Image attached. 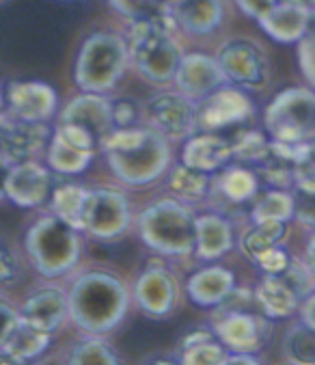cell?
I'll list each match as a JSON object with an SVG mask.
<instances>
[{
    "instance_id": "obj_5",
    "label": "cell",
    "mask_w": 315,
    "mask_h": 365,
    "mask_svg": "<svg viewBox=\"0 0 315 365\" xmlns=\"http://www.w3.org/2000/svg\"><path fill=\"white\" fill-rule=\"evenodd\" d=\"M171 31L173 29L151 20L132 22L128 58H132L136 69L149 81L162 83L173 78L182 61V50Z\"/></svg>"
},
{
    "instance_id": "obj_39",
    "label": "cell",
    "mask_w": 315,
    "mask_h": 365,
    "mask_svg": "<svg viewBox=\"0 0 315 365\" xmlns=\"http://www.w3.org/2000/svg\"><path fill=\"white\" fill-rule=\"evenodd\" d=\"M294 216L300 223L315 225V175H306L294 184Z\"/></svg>"
},
{
    "instance_id": "obj_15",
    "label": "cell",
    "mask_w": 315,
    "mask_h": 365,
    "mask_svg": "<svg viewBox=\"0 0 315 365\" xmlns=\"http://www.w3.org/2000/svg\"><path fill=\"white\" fill-rule=\"evenodd\" d=\"M180 93L190 100H203L214 93L227 81L224 71L218 61L205 54H188L182 56L175 74H173Z\"/></svg>"
},
{
    "instance_id": "obj_33",
    "label": "cell",
    "mask_w": 315,
    "mask_h": 365,
    "mask_svg": "<svg viewBox=\"0 0 315 365\" xmlns=\"http://www.w3.org/2000/svg\"><path fill=\"white\" fill-rule=\"evenodd\" d=\"M222 361H224V350L212 339L210 333H197L184 341L182 363H186V365H212V363H222Z\"/></svg>"
},
{
    "instance_id": "obj_7",
    "label": "cell",
    "mask_w": 315,
    "mask_h": 365,
    "mask_svg": "<svg viewBox=\"0 0 315 365\" xmlns=\"http://www.w3.org/2000/svg\"><path fill=\"white\" fill-rule=\"evenodd\" d=\"M247 289H235L218 305V316L214 320L216 335L231 352H244L255 354L264 348L270 324L266 320V314H257L247 307L249 301Z\"/></svg>"
},
{
    "instance_id": "obj_6",
    "label": "cell",
    "mask_w": 315,
    "mask_h": 365,
    "mask_svg": "<svg viewBox=\"0 0 315 365\" xmlns=\"http://www.w3.org/2000/svg\"><path fill=\"white\" fill-rule=\"evenodd\" d=\"M128 63V43L110 33L91 35L76 61V83L83 91L102 93L117 85Z\"/></svg>"
},
{
    "instance_id": "obj_29",
    "label": "cell",
    "mask_w": 315,
    "mask_h": 365,
    "mask_svg": "<svg viewBox=\"0 0 315 365\" xmlns=\"http://www.w3.org/2000/svg\"><path fill=\"white\" fill-rule=\"evenodd\" d=\"M287 236V223L285 221H262L255 223L253 230H249L242 236V251L253 262H257L264 253L279 247L283 238Z\"/></svg>"
},
{
    "instance_id": "obj_46",
    "label": "cell",
    "mask_w": 315,
    "mask_h": 365,
    "mask_svg": "<svg viewBox=\"0 0 315 365\" xmlns=\"http://www.w3.org/2000/svg\"><path fill=\"white\" fill-rule=\"evenodd\" d=\"M298 307H300L302 324L309 327L311 331H315V294H306Z\"/></svg>"
},
{
    "instance_id": "obj_52",
    "label": "cell",
    "mask_w": 315,
    "mask_h": 365,
    "mask_svg": "<svg viewBox=\"0 0 315 365\" xmlns=\"http://www.w3.org/2000/svg\"><path fill=\"white\" fill-rule=\"evenodd\" d=\"M296 3H302V5H306V7H309V3H311V0H296Z\"/></svg>"
},
{
    "instance_id": "obj_24",
    "label": "cell",
    "mask_w": 315,
    "mask_h": 365,
    "mask_svg": "<svg viewBox=\"0 0 315 365\" xmlns=\"http://www.w3.org/2000/svg\"><path fill=\"white\" fill-rule=\"evenodd\" d=\"M233 287H235L233 272L222 266H212L190 277L188 297L192 303L201 307H216L231 294Z\"/></svg>"
},
{
    "instance_id": "obj_48",
    "label": "cell",
    "mask_w": 315,
    "mask_h": 365,
    "mask_svg": "<svg viewBox=\"0 0 315 365\" xmlns=\"http://www.w3.org/2000/svg\"><path fill=\"white\" fill-rule=\"evenodd\" d=\"M306 175H315V136L306 140Z\"/></svg>"
},
{
    "instance_id": "obj_11",
    "label": "cell",
    "mask_w": 315,
    "mask_h": 365,
    "mask_svg": "<svg viewBox=\"0 0 315 365\" xmlns=\"http://www.w3.org/2000/svg\"><path fill=\"white\" fill-rule=\"evenodd\" d=\"M93 150L95 138L87 130L71 123H63L52 136L48 163L58 173H83L93 160Z\"/></svg>"
},
{
    "instance_id": "obj_36",
    "label": "cell",
    "mask_w": 315,
    "mask_h": 365,
    "mask_svg": "<svg viewBox=\"0 0 315 365\" xmlns=\"http://www.w3.org/2000/svg\"><path fill=\"white\" fill-rule=\"evenodd\" d=\"M283 352L291 363H315V331L309 327H296L287 333Z\"/></svg>"
},
{
    "instance_id": "obj_20",
    "label": "cell",
    "mask_w": 315,
    "mask_h": 365,
    "mask_svg": "<svg viewBox=\"0 0 315 365\" xmlns=\"http://www.w3.org/2000/svg\"><path fill=\"white\" fill-rule=\"evenodd\" d=\"M9 113L26 121H46L56 110V91L46 83H14L7 91Z\"/></svg>"
},
{
    "instance_id": "obj_42",
    "label": "cell",
    "mask_w": 315,
    "mask_h": 365,
    "mask_svg": "<svg viewBox=\"0 0 315 365\" xmlns=\"http://www.w3.org/2000/svg\"><path fill=\"white\" fill-rule=\"evenodd\" d=\"M20 324V312L14 309L7 301L0 299V346H5L14 329Z\"/></svg>"
},
{
    "instance_id": "obj_25",
    "label": "cell",
    "mask_w": 315,
    "mask_h": 365,
    "mask_svg": "<svg viewBox=\"0 0 315 365\" xmlns=\"http://www.w3.org/2000/svg\"><path fill=\"white\" fill-rule=\"evenodd\" d=\"M229 158H231V143L214 134L195 136L184 148V165L203 173L218 171L220 167H224Z\"/></svg>"
},
{
    "instance_id": "obj_10",
    "label": "cell",
    "mask_w": 315,
    "mask_h": 365,
    "mask_svg": "<svg viewBox=\"0 0 315 365\" xmlns=\"http://www.w3.org/2000/svg\"><path fill=\"white\" fill-rule=\"evenodd\" d=\"M130 225V205L121 192L89 190L83 207V230L100 240L121 236Z\"/></svg>"
},
{
    "instance_id": "obj_1",
    "label": "cell",
    "mask_w": 315,
    "mask_h": 365,
    "mask_svg": "<svg viewBox=\"0 0 315 365\" xmlns=\"http://www.w3.org/2000/svg\"><path fill=\"white\" fill-rule=\"evenodd\" d=\"M113 173L132 186L158 180L169 167V145L153 128H115L102 143Z\"/></svg>"
},
{
    "instance_id": "obj_37",
    "label": "cell",
    "mask_w": 315,
    "mask_h": 365,
    "mask_svg": "<svg viewBox=\"0 0 315 365\" xmlns=\"http://www.w3.org/2000/svg\"><path fill=\"white\" fill-rule=\"evenodd\" d=\"M69 363H73V365H115V363H119V359L102 339H87L73 348Z\"/></svg>"
},
{
    "instance_id": "obj_53",
    "label": "cell",
    "mask_w": 315,
    "mask_h": 365,
    "mask_svg": "<svg viewBox=\"0 0 315 365\" xmlns=\"http://www.w3.org/2000/svg\"><path fill=\"white\" fill-rule=\"evenodd\" d=\"M0 108H3V89H0Z\"/></svg>"
},
{
    "instance_id": "obj_35",
    "label": "cell",
    "mask_w": 315,
    "mask_h": 365,
    "mask_svg": "<svg viewBox=\"0 0 315 365\" xmlns=\"http://www.w3.org/2000/svg\"><path fill=\"white\" fill-rule=\"evenodd\" d=\"M218 190L231 203H247L257 192V178L247 169H231L220 178Z\"/></svg>"
},
{
    "instance_id": "obj_51",
    "label": "cell",
    "mask_w": 315,
    "mask_h": 365,
    "mask_svg": "<svg viewBox=\"0 0 315 365\" xmlns=\"http://www.w3.org/2000/svg\"><path fill=\"white\" fill-rule=\"evenodd\" d=\"M169 5H180V3H184V0H167Z\"/></svg>"
},
{
    "instance_id": "obj_9",
    "label": "cell",
    "mask_w": 315,
    "mask_h": 365,
    "mask_svg": "<svg viewBox=\"0 0 315 365\" xmlns=\"http://www.w3.org/2000/svg\"><path fill=\"white\" fill-rule=\"evenodd\" d=\"M311 287V272L291 259L285 270L264 277L255 292V299L268 318H289L296 314L300 301L309 294Z\"/></svg>"
},
{
    "instance_id": "obj_41",
    "label": "cell",
    "mask_w": 315,
    "mask_h": 365,
    "mask_svg": "<svg viewBox=\"0 0 315 365\" xmlns=\"http://www.w3.org/2000/svg\"><path fill=\"white\" fill-rule=\"evenodd\" d=\"M289 262H291V255H289L281 245L274 247V249H270L268 253H264V255L257 259L259 268H262L266 274H274V272L285 270V268L289 266Z\"/></svg>"
},
{
    "instance_id": "obj_21",
    "label": "cell",
    "mask_w": 315,
    "mask_h": 365,
    "mask_svg": "<svg viewBox=\"0 0 315 365\" xmlns=\"http://www.w3.org/2000/svg\"><path fill=\"white\" fill-rule=\"evenodd\" d=\"M175 299H177L175 279L165 268L145 270L136 281V301L140 309L149 316L162 318L171 314V309L175 307Z\"/></svg>"
},
{
    "instance_id": "obj_8",
    "label": "cell",
    "mask_w": 315,
    "mask_h": 365,
    "mask_svg": "<svg viewBox=\"0 0 315 365\" xmlns=\"http://www.w3.org/2000/svg\"><path fill=\"white\" fill-rule=\"evenodd\" d=\"M266 130L281 143H306L315 136V91L287 89L266 108Z\"/></svg>"
},
{
    "instance_id": "obj_30",
    "label": "cell",
    "mask_w": 315,
    "mask_h": 365,
    "mask_svg": "<svg viewBox=\"0 0 315 365\" xmlns=\"http://www.w3.org/2000/svg\"><path fill=\"white\" fill-rule=\"evenodd\" d=\"M87 192H89L87 188L76 184H65L56 188L52 195L54 216H58L61 221H65L73 230H83V207H85Z\"/></svg>"
},
{
    "instance_id": "obj_22",
    "label": "cell",
    "mask_w": 315,
    "mask_h": 365,
    "mask_svg": "<svg viewBox=\"0 0 315 365\" xmlns=\"http://www.w3.org/2000/svg\"><path fill=\"white\" fill-rule=\"evenodd\" d=\"M257 22L274 41L294 43L300 41L306 33L311 22V9L302 3H296V0H283Z\"/></svg>"
},
{
    "instance_id": "obj_19",
    "label": "cell",
    "mask_w": 315,
    "mask_h": 365,
    "mask_svg": "<svg viewBox=\"0 0 315 365\" xmlns=\"http://www.w3.org/2000/svg\"><path fill=\"white\" fill-rule=\"evenodd\" d=\"M50 195V173L46 167L22 160L11 165L7 175V199L20 207H37Z\"/></svg>"
},
{
    "instance_id": "obj_45",
    "label": "cell",
    "mask_w": 315,
    "mask_h": 365,
    "mask_svg": "<svg viewBox=\"0 0 315 365\" xmlns=\"http://www.w3.org/2000/svg\"><path fill=\"white\" fill-rule=\"evenodd\" d=\"M14 274H16V262H14V257H11V253L7 249L0 247V285L11 281Z\"/></svg>"
},
{
    "instance_id": "obj_17",
    "label": "cell",
    "mask_w": 315,
    "mask_h": 365,
    "mask_svg": "<svg viewBox=\"0 0 315 365\" xmlns=\"http://www.w3.org/2000/svg\"><path fill=\"white\" fill-rule=\"evenodd\" d=\"M218 63L227 81L240 87H262L266 81V61L262 52L249 41H231L220 50Z\"/></svg>"
},
{
    "instance_id": "obj_23",
    "label": "cell",
    "mask_w": 315,
    "mask_h": 365,
    "mask_svg": "<svg viewBox=\"0 0 315 365\" xmlns=\"http://www.w3.org/2000/svg\"><path fill=\"white\" fill-rule=\"evenodd\" d=\"M65 316H67V297L58 287L39 289L37 294L26 299V303L20 309V318L24 322L50 335L63 324Z\"/></svg>"
},
{
    "instance_id": "obj_3",
    "label": "cell",
    "mask_w": 315,
    "mask_h": 365,
    "mask_svg": "<svg viewBox=\"0 0 315 365\" xmlns=\"http://www.w3.org/2000/svg\"><path fill=\"white\" fill-rule=\"evenodd\" d=\"M140 238L162 255H188L197 242V218L177 201L162 199L140 214Z\"/></svg>"
},
{
    "instance_id": "obj_26",
    "label": "cell",
    "mask_w": 315,
    "mask_h": 365,
    "mask_svg": "<svg viewBox=\"0 0 315 365\" xmlns=\"http://www.w3.org/2000/svg\"><path fill=\"white\" fill-rule=\"evenodd\" d=\"M233 247L231 225L218 214H205L197 218L195 251L201 259H218Z\"/></svg>"
},
{
    "instance_id": "obj_2",
    "label": "cell",
    "mask_w": 315,
    "mask_h": 365,
    "mask_svg": "<svg viewBox=\"0 0 315 365\" xmlns=\"http://www.w3.org/2000/svg\"><path fill=\"white\" fill-rule=\"evenodd\" d=\"M128 292L110 272H87L78 279L67 297V314L87 333L113 331L125 316Z\"/></svg>"
},
{
    "instance_id": "obj_28",
    "label": "cell",
    "mask_w": 315,
    "mask_h": 365,
    "mask_svg": "<svg viewBox=\"0 0 315 365\" xmlns=\"http://www.w3.org/2000/svg\"><path fill=\"white\" fill-rule=\"evenodd\" d=\"M48 346H50V333L39 331L20 318V324L14 329V333L9 335V339L5 341L3 348L18 363H24V361L37 359L39 354H43L48 350Z\"/></svg>"
},
{
    "instance_id": "obj_31",
    "label": "cell",
    "mask_w": 315,
    "mask_h": 365,
    "mask_svg": "<svg viewBox=\"0 0 315 365\" xmlns=\"http://www.w3.org/2000/svg\"><path fill=\"white\" fill-rule=\"evenodd\" d=\"M110 5L132 22L151 20V22H160L169 29H173L175 24V18L169 11L167 0H110Z\"/></svg>"
},
{
    "instance_id": "obj_16",
    "label": "cell",
    "mask_w": 315,
    "mask_h": 365,
    "mask_svg": "<svg viewBox=\"0 0 315 365\" xmlns=\"http://www.w3.org/2000/svg\"><path fill=\"white\" fill-rule=\"evenodd\" d=\"M61 119L63 123H71L87 130L95 138V143H104L115 130L113 104L104 100L100 93H89V91L73 98L65 106Z\"/></svg>"
},
{
    "instance_id": "obj_38",
    "label": "cell",
    "mask_w": 315,
    "mask_h": 365,
    "mask_svg": "<svg viewBox=\"0 0 315 365\" xmlns=\"http://www.w3.org/2000/svg\"><path fill=\"white\" fill-rule=\"evenodd\" d=\"M270 152V143L259 132H244L231 145V156L244 163H264Z\"/></svg>"
},
{
    "instance_id": "obj_50",
    "label": "cell",
    "mask_w": 315,
    "mask_h": 365,
    "mask_svg": "<svg viewBox=\"0 0 315 365\" xmlns=\"http://www.w3.org/2000/svg\"><path fill=\"white\" fill-rule=\"evenodd\" d=\"M9 363H18V361H16L3 346H0V365H9Z\"/></svg>"
},
{
    "instance_id": "obj_49",
    "label": "cell",
    "mask_w": 315,
    "mask_h": 365,
    "mask_svg": "<svg viewBox=\"0 0 315 365\" xmlns=\"http://www.w3.org/2000/svg\"><path fill=\"white\" fill-rule=\"evenodd\" d=\"M306 264H309V270L315 274V234L311 236L309 247H306Z\"/></svg>"
},
{
    "instance_id": "obj_12",
    "label": "cell",
    "mask_w": 315,
    "mask_h": 365,
    "mask_svg": "<svg viewBox=\"0 0 315 365\" xmlns=\"http://www.w3.org/2000/svg\"><path fill=\"white\" fill-rule=\"evenodd\" d=\"M145 115L155 132L175 140L190 136L197 128V106L182 93L155 96L147 104Z\"/></svg>"
},
{
    "instance_id": "obj_13",
    "label": "cell",
    "mask_w": 315,
    "mask_h": 365,
    "mask_svg": "<svg viewBox=\"0 0 315 365\" xmlns=\"http://www.w3.org/2000/svg\"><path fill=\"white\" fill-rule=\"evenodd\" d=\"M48 128L41 121H26L16 115H0V156L16 165L31 160L43 150Z\"/></svg>"
},
{
    "instance_id": "obj_14",
    "label": "cell",
    "mask_w": 315,
    "mask_h": 365,
    "mask_svg": "<svg viewBox=\"0 0 315 365\" xmlns=\"http://www.w3.org/2000/svg\"><path fill=\"white\" fill-rule=\"evenodd\" d=\"M251 115L253 104L247 93L231 87H218L197 106V125L203 130H220L240 123Z\"/></svg>"
},
{
    "instance_id": "obj_27",
    "label": "cell",
    "mask_w": 315,
    "mask_h": 365,
    "mask_svg": "<svg viewBox=\"0 0 315 365\" xmlns=\"http://www.w3.org/2000/svg\"><path fill=\"white\" fill-rule=\"evenodd\" d=\"M177 20L197 35L212 33L222 22L220 0H184L177 9Z\"/></svg>"
},
{
    "instance_id": "obj_18",
    "label": "cell",
    "mask_w": 315,
    "mask_h": 365,
    "mask_svg": "<svg viewBox=\"0 0 315 365\" xmlns=\"http://www.w3.org/2000/svg\"><path fill=\"white\" fill-rule=\"evenodd\" d=\"M264 178L277 188L294 186L306 175V143H270V152L266 156Z\"/></svg>"
},
{
    "instance_id": "obj_32",
    "label": "cell",
    "mask_w": 315,
    "mask_h": 365,
    "mask_svg": "<svg viewBox=\"0 0 315 365\" xmlns=\"http://www.w3.org/2000/svg\"><path fill=\"white\" fill-rule=\"evenodd\" d=\"M251 216L255 223H262V221H285L287 223L289 218H294V197L285 190H270L257 199Z\"/></svg>"
},
{
    "instance_id": "obj_43",
    "label": "cell",
    "mask_w": 315,
    "mask_h": 365,
    "mask_svg": "<svg viewBox=\"0 0 315 365\" xmlns=\"http://www.w3.org/2000/svg\"><path fill=\"white\" fill-rule=\"evenodd\" d=\"M113 119L115 128H130L138 119V108L132 100H119L113 104Z\"/></svg>"
},
{
    "instance_id": "obj_4",
    "label": "cell",
    "mask_w": 315,
    "mask_h": 365,
    "mask_svg": "<svg viewBox=\"0 0 315 365\" xmlns=\"http://www.w3.org/2000/svg\"><path fill=\"white\" fill-rule=\"evenodd\" d=\"M58 216H43L26 234V251L43 277L69 272L81 259V238Z\"/></svg>"
},
{
    "instance_id": "obj_44",
    "label": "cell",
    "mask_w": 315,
    "mask_h": 365,
    "mask_svg": "<svg viewBox=\"0 0 315 365\" xmlns=\"http://www.w3.org/2000/svg\"><path fill=\"white\" fill-rule=\"evenodd\" d=\"M235 3H238V7H240L247 16L259 20V18H264V16L279 3V0H235Z\"/></svg>"
},
{
    "instance_id": "obj_34",
    "label": "cell",
    "mask_w": 315,
    "mask_h": 365,
    "mask_svg": "<svg viewBox=\"0 0 315 365\" xmlns=\"http://www.w3.org/2000/svg\"><path fill=\"white\" fill-rule=\"evenodd\" d=\"M171 188L184 201H201L210 192V180L207 173L182 165L171 173Z\"/></svg>"
},
{
    "instance_id": "obj_47",
    "label": "cell",
    "mask_w": 315,
    "mask_h": 365,
    "mask_svg": "<svg viewBox=\"0 0 315 365\" xmlns=\"http://www.w3.org/2000/svg\"><path fill=\"white\" fill-rule=\"evenodd\" d=\"M11 163H7L3 156H0V201L7 197V175H9Z\"/></svg>"
},
{
    "instance_id": "obj_40",
    "label": "cell",
    "mask_w": 315,
    "mask_h": 365,
    "mask_svg": "<svg viewBox=\"0 0 315 365\" xmlns=\"http://www.w3.org/2000/svg\"><path fill=\"white\" fill-rule=\"evenodd\" d=\"M298 63H300L304 78L315 87V18L313 16L298 46Z\"/></svg>"
}]
</instances>
